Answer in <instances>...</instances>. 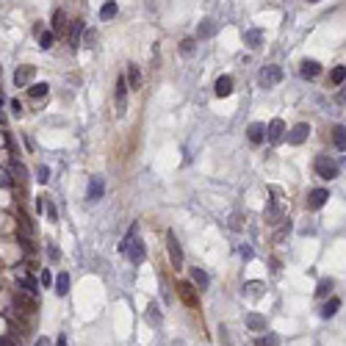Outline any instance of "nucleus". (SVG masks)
<instances>
[{
	"label": "nucleus",
	"instance_id": "nucleus-43",
	"mask_svg": "<svg viewBox=\"0 0 346 346\" xmlns=\"http://www.w3.org/2000/svg\"><path fill=\"white\" fill-rule=\"evenodd\" d=\"M241 258H246V260L252 258V250H250V246H244V250H241Z\"/></svg>",
	"mask_w": 346,
	"mask_h": 346
},
{
	"label": "nucleus",
	"instance_id": "nucleus-29",
	"mask_svg": "<svg viewBox=\"0 0 346 346\" xmlns=\"http://www.w3.org/2000/svg\"><path fill=\"white\" fill-rule=\"evenodd\" d=\"M332 288H335V282L330 280V277H324V280H318V288H316V296H318V299H322V296H327V294L332 291Z\"/></svg>",
	"mask_w": 346,
	"mask_h": 346
},
{
	"label": "nucleus",
	"instance_id": "nucleus-34",
	"mask_svg": "<svg viewBox=\"0 0 346 346\" xmlns=\"http://www.w3.org/2000/svg\"><path fill=\"white\" fill-rule=\"evenodd\" d=\"M44 210H48V219L50 222H58V210H56V205L50 202V200H44Z\"/></svg>",
	"mask_w": 346,
	"mask_h": 346
},
{
	"label": "nucleus",
	"instance_id": "nucleus-45",
	"mask_svg": "<svg viewBox=\"0 0 346 346\" xmlns=\"http://www.w3.org/2000/svg\"><path fill=\"white\" fill-rule=\"evenodd\" d=\"M0 346H14V344H12L8 338H0Z\"/></svg>",
	"mask_w": 346,
	"mask_h": 346
},
{
	"label": "nucleus",
	"instance_id": "nucleus-16",
	"mask_svg": "<svg viewBox=\"0 0 346 346\" xmlns=\"http://www.w3.org/2000/svg\"><path fill=\"white\" fill-rule=\"evenodd\" d=\"M260 42H263V30L260 28H252V30H246V34H244V44H246V48L258 50V48H260Z\"/></svg>",
	"mask_w": 346,
	"mask_h": 346
},
{
	"label": "nucleus",
	"instance_id": "nucleus-46",
	"mask_svg": "<svg viewBox=\"0 0 346 346\" xmlns=\"http://www.w3.org/2000/svg\"><path fill=\"white\" fill-rule=\"evenodd\" d=\"M0 120H3V97H0Z\"/></svg>",
	"mask_w": 346,
	"mask_h": 346
},
{
	"label": "nucleus",
	"instance_id": "nucleus-47",
	"mask_svg": "<svg viewBox=\"0 0 346 346\" xmlns=\"http://www.w3.org/2000/svg\"><path fill=\"white\" fill-rule=\"evenodd\" d=\"M310 3H318V0H310Z\"/></svg>",
	"mask_w": 346,
	"mask_h": 346
},
{
	"label": "nucleus",
	"instance_id": "nucleus-15",
	"mask_svg": "<svg viewBox=\"0 0 346 346\" xmlns=\"http://www.w3.org/2000/svg\"><path fill=\"white\" fill-rule=\"evenodd\" d=\"M34 75H36V66H20V70L14 72V86L30 84V80H34Z\"/></svg>",
	"mask_w": 346,
	"mask_h": 346
},
{
	"label": "nucleus",
	"instance_id": "nucleus-38",
	"mask_svg": "<svg viewBox=\"0 0 346 346\" xmlns=\"http://www.w3.org/2000/svg\"><path fill=\"white\" fill-rule=\"evenodd\" d=\"M17 241H20V246H22L25 252H34V244H30V238H28V236H22V233H20V236H17Z\"/></svg>",
	"mask_w": 346,
	"mask_h": 346
},
{
	"label": "nucleus",
	"instance_id": "nucleus-21",
	"mask_svg": "<svg viewBox=\"0 0 346 346\" xmlns=\"http://www.w3.org/2000/svg\"><path fill=\"white\" fill-rule=\"evenodd\" d=\"M66 291H70V274L61 272V274L56 277V294H58V296H66Z\"/></svg>",
	"mask_w": 346,
	"mask_h": 346
},
{
	"label": "nucleus",
	"instance_id": "nucleus-1",
	"mask_svg": "<svg viewBox=\"0 0 346 346\" xmlns=\"http://www.w3.org/2000/svg\"><path fill=\"white\" fill-rule=\"evenodd\" d=\"M138 227L133 224L130 230H128V238L122 241V252L128 255V260L133 263V266H138V263H144V258H147V250H144L142 238H138Z\"/></svg>",
	"mask_w": 346,
	"mask_h": 346
},
{
	"label": "nucleus",
	"instance_id": "nucleus-42",
	"mask_svg": "<svg viewBox=\"0 0 346 346\" xmlns=\"http://www.w3.org/2000/svg\"><path fill=\"white\" fill-rule=\"evenodd\" d=\"M56 346H66V332H61L58 338H56Z\"/></svg>",
	"mask_w": 346,
	"mask_h": 346
},
{
	"label": "nucleus",
	"instance_id": "nucleus-17",
	"mask_svg": "<svg viewBox=\"0 0 346 346\" xmlns=\"http://www.w3.org/2000/svg\"><path fill=\"white\" fill-rule=\"evenodd\" d=\"M84 20H75L72 22V28H70V44L72 48H80V36H84Z\"/></svg>",
	"mask_w": 346,
	"mask_h": 346
},
{
	"label": "nucleus",
	"instance_id": "nucleus-8",
	"mask_svg": "<svg viewBox=\"0 0 346 346\" xmlns=\"http://www.w3.org/2000/svg\"><path fill=\"white\" fill-rule=\"evenodd\" d=\"M308 136H310V125H308V122H299V125H294L291 130H288V144H302Z\"/></svg>",
	"mask_w": 346,
	"mask_h": 346
},
{
	"label": "nucleus",
	"instance_id": "nucleus-37",
	"mask_svg": "<svg viewBox=\"0 0 346 346\" xmlns=\"http://www.w3.org/2000/svg\"><path fill=\"white\" fill-rule=\"evenodd\" d=\"M36 180H39V183H48V180H50V169L48 166H39V169H36Z\"/></svg>",
	"mask_w": 346,
	"mask_h": 346
},
{
	"label": "nucleus",
	"instance_id": "nucleus-4",
	"mask_svg": "<svg viewBox=\"0 0 346 346\" xmlns=\"http://www.w3.org/2000/svg\"><path fill=\"white\" fill-rule=\"evenodd\" d=\"M166 250H169V260H172V266H174V268H180V266H183V250H180L178 236H174L172 230L166 233Z\"/></svg>",
	"mask_w": 346,
	"mask_h": 346
},
{
	"label": "nucleus",
	"instance_id": "nucleus-19",
	"mask_svg": "<svg viewBox=\"0 0 346 346\" xmlns=\"http://www.w3.org/2000/svg\"><path fill=\"white\" fill-rule=\"evenodd\" d=\"M246 327H250L252 332H266V318L258 316V313H250V316H246Z\"/></svg>",
	"mask_w": 346,
	"mask_h": 346
},
{
	"label": "nucleus",
	"instance_id": "nucleus-30",
	"mask_svg": "<svg viewBox=\"0 0 346 346\" xmlns=\"http://www.w3.org/2000/svg\"><path fill=\"white\" fill-rule=\"evenodd\" d=\"M344 80H346V66H335V70L330 72V84L338 86V84H344Z\"/></svg>",
	"mask_w": 346,
	"mask_h": 346
},
{
	"label": "nucleus",
	"instance_id": "nucleus-40",
	"mask_svg": "<svg viewBox=\"0 0 346 346\" xmlns=\"http://www.w3.org/2000/svg\"><path fill=\"white\" fill-rule=\"evenodd\" d=\"M0 186H12V178L6 174V169H0Z\"/></svg>",
	"mask_w": 346,
	"mask_h": 346
},
{
	"label": "nucleus",
	"instance_id": "nucleus-25",
	"mask_svg": "<svg viewBox=\"0 0 346 346\" xmlns=\"http://www.w3.org/2000/svg\"><path fill=\"white\" fill-rule=\"evenodd\" d=\"M53 42H56L53 30H42V34H39V48H42V50H50V48H53Z\"/></svg>",
	"mask_w": 346,
	"mask_h": 346
},
{
	"label": "nucleus",
	"instance_id": "nucleus-26",
	"mask_svg": "<svg viewBox=\"0 0 346 346\" xmlns=\"http://www.w3.org/2000/svg\"><path fill=\"white\" fill-rule=\"evenodd\" d=\"M116 12H120V6H116L114 0H108L106 6L100 8V20H111V17H116Z\"/></svg>",
	"mask_w": 346,
	"mask_h": 346
},
{
	"label": "nucleus",
	"instance_id": "nucleus-11",
	"mask_svg": "<svg viewBox=\"0 0 346 346\" xmlns=\"http://www.w3.org/2000/svg\"><path fill=\"white\" fill-rule=\"evenodd\" d=\"M102 191H106L102 178H92L89 180V191H86V200H89V202H100V200H102Z\"/></svg>",
	"mask_w": 346,
	"mask_h": 346
},
{
	"label": "nucleus",
	"instance_id": "nucleus-35",
	"mask_svg": "<svg viewBox=\"0 0 346 346\" xmlns=\"http://www.w3.org/2000/svg\"><path fill=\"white\" fill-rule=\"evenodd\" d=\"M22 286H25V291H28L30 296H36V291H39V288H36V280H34V277H30V274L22 280Z\"/></svg>",
	"mask_w": 346,
	"mask_h": 346
},
{
	"label": "nucleus",
	"instance_id": "nucleus-2",
	"mask_svg": "<svg viewBox=\"0 0 346 346\" xmlns=\"http://www.w3.org/2000/svg\"><path fill=\"white\" fill-rule=\"evenodd\" d=\"M313 166H316V174H318L322 180H332V178H338V172H340V166H338V164H335L330 156H318Z\"/></svg>",
	"mask_w": 346,
	"mask_h": 346
},
{
	"label": "nucleus",
	"instance_id": "nucleus-20",
	"mask_svg": "<svg viewBox=\"0 0 346 346\" xmlns=\"http://www.w3.org/2000/svg\"><path fill=\"white\" fill-rule=\"evenodd\" d=\"M191 280L200 286V291H205V288L210 286V277H208V272H202V268H191Z\"/></svg>",
	"mask_w": 346,
	"mask_h": 346
},
{
	"label": "nucleus",
	"instance_id": "nucleus-32",
	"mask_svg": "<svg viewBox=\"0 0 346 346\" xmlns=\"http://www.w3.org/2000/svg\"><path fill=\"white\" fill-rule=\"evenodd\" d=\"M258 346H280V335L274 332H266L263 338H258Z\"/></svg>",
	"mask_w": 346,
	"mask_h": 346
},
{
	"label": "nucleus",
	"instance_id": "nucleus-39",
	"mask_svg": "<svg viewBox=\"0 0 346 346\" xmlns=\"http://www.w3.org/2000/svg\"><path fill=\"white\" fill-rule=\"evenodd\" d=\"M39 282H42V286H44V288H48V286H50V282H53V274H50L48 268H44L42 274H39Z\"/></svg>",
	"mask_w": 346,
	"mask_h": 346
},
{
	"label": "nucleus",
	"instance_id": "nucleus-3",
	"mask_svg": "<svg viewBox=\"0 0 346 346\" xmlns=\"http://www.w3.org/2000/svg\"><path fill=\"white\" fill-rule=\"evenodd\" d=\"M282 80V66L277 64H268L260 70V75H258V84L263 86V89H272V86H277Z\"/></svg>",
	"mask_w": 346,
	"mask_h": 346
},
{
	"label": "nucleus",
	"instance_id": "nucleus-13",
	"mask_svg": "<svg viewBox=\"0 0 346 346\" xmlns=\"http://www.w3.org/2000/svg\"><path fill=\"white\" fill-rule=\"evenodd\" d=\"M318 72H322V64H318V61H310V58H304L302 61V66H299V75H302V78H318Z\"/></svg>",
	"mask_w": 346,
	"mask_h": 346
},
{
	"label": "nucleus",
	"instance_id": "nucleus-23",
	"mask_svg": "<svg viewBox=\"0 0 346 346\" xmlns=\"http://www.w3.org/2000/svg\"><path fill=\"white\" fill-rule=\"evenodd\" d=\"M64 30H66V17H64V12L58 8V12L53 14V34H64Z\"/></svg>",
	"mask_w": 346,
	"mask_h": 346
},
{
	"label": "nucleus",
	"instance_id": "nucleus-31",
	"mask_svg": "<svg viewBox=\"0 0 346 346\" xmlns=\"http://www.w3.org/2000/svg\"><path fill=\"white\" fill-rule=\"evenodd\" d=\"M194 50H197V39H183V42H180V53L183 56H194Z\"/></svg>",
	"mask_w": 346,
	"mask_h": 346
},
{
	"label": "nucleus",
	"instance_id": "nucleus-44",
	"mask_svg": "<svg viewBox=\"0 0 346 346\" xmlns=\"http://www.w3.org/2000/svg\"><path fill=\"white\" fill-rule=\"evenodd\" d=\"M34 346H48V338H39V340H36Z\"/></svg>",
	"mask_w": 346,
	"mask_h": 346
},
{
	"label": "nucleus",
	"instance_id": "nucleus-7",
	"mask_svg": "<svg viewBox=\"0 0 346 346\" xmlns=\"http://www.w3.org/2000/svg\"><path fill=\"white\" fill-rule=\"evenodd\" d=\"M266 138H268L272 144H280L282 138H286V122H282V120H272V122H268Z\"/></svg>",
	"mask_w": 346,
	"mask_h": 346
},
{
	"label": "nucleus",
	"instance_id": "nucleus-9",
	"mask_svg": "<svg viewBox=\"0 0 346 346\" xmlns=\"http://www.w3.org/2000/svg\"><path fill=\"white\" fill-rule=\"evenodd\" d=\"M216 30H219V22L205 17V20H200V25H197V39H210V36H216Z\"/></svg>",
	"mask_w": 346,
	"mask_h": 346
},
{
	"label": "nucleus",
	"instance_id": "nucleus-28",
	"mask_svg": "<svg viewBox=\"0 0 346 346\" xmlns=\"http://www.w3.org/2000/svg\"><path fill=\"white\" fill-rule=\"evenodd\" d=\"M332 142H335V147L338 150H346V128H335L332 130Z\"/></svg>",
	"mask_w": 346,
	"mask_h": 346
},
{
	"label": "nucleus",
	"instance_id": "nucleus-14",
	"mask_svg": "<svg viewBox=\"0 0 346 346\" xmlns=\"http://www.w3.org/2000/svg\"><path fill=\"white\" fill-rule=\"evenodd\" d=\"M246 138H250V144H260L263 138H266V125H260V122H252V125L246 128Z\"/></svg>",
	"mask_w": 346,
	"mask_h": 346
},
{
	"label": "nucleus",
	"instance_id": "nucleus-5",
	"mask_svg": "<svg viewBox=\"0 0 346 346\" xmlns=\"http://www.w3.org/2000/svg\"><path fill=\"white\" fill-rule=\"evenodd\" d=\"M178 296L183 299L188 308H197L200 304V296H197V288L191 286L188 280H183V282H178Z\"/></svg>",
	"mask_w": 346,
	"mask_h": 346
},
{
	"label": "nucleus",
	"instance_id": "nucleus-33",
	"mask_svg": "<svg viewBox=\"0 0 346 346\" xmlns=\"http://www.w3.org/2000/svg\"><path fill=\"white\" fill-rule=\"evenodd\" d=\"M14 304H17V308H22L25 313H30V310L36 308V304H34V299H22V296H17V299H14Z\"/></svg>",
	"mask_w": 346,
	"mask_h": 346
},
{
	"label": "nucleus",
	"instance_id": "nucleus-41",
	"mask_svg": "<svg viewBox=\"0 0 346 346\" xmlns=\"http://www.w3.org/2000/svg\"><path fill=\"white\" fill-rule=\"evenodd\" d=\"M12 111H14V114H22V106H20V100H12Z\"/></svg>",
	"mask_w": 346,
	"mask_h": 346
},
{
	"label": "nucleus",
	"instance_id": "nucleus-18",
	"mask_svg": "<svg viewBox=\"0 0 346 346\" xmlns=\"http://www.w3.org/2000/svg\"><path fill=\"white\" fill-rule=\"evenodd\" d=\"M128 89H133V92H136V89H142V72H138V66L136 64H130V66H128Z\"/></svg>",
	"mask_w": 346,
	"mask_h": 346
},
{
	"label": "nucleus",
	"instance_id": "nucleus-6",
	"mask_svg": "<svg viewBox=\"0 0 346 346\" xmlns=\"http://www.w3.org/2000/svg\"><path fill=\"white\" fill-rule=\"evenodd\" d=\"M114 100H116V114H120V116H125V111H128V80H125V78L116 80Z\"/></svg>",
	"mask_w": 346,
	"mask_h": 346
},
{
	"label": "nucleus",
	"instance_id": "nucleus-22",
	"mask_svg": "<svg viewBox=\"0 0 346 346\" xmlns=\"http://www.w3.org/2000/svg\"><path fill=\"white\" fill-rule=\"evenodd\" d=\"M147 322H150V324H161V322H164L161 308H158L156 302H150V308H147Z\"/></svg>",
	"mask_w": 346,
	"mask_h": 346
},
{
	"label": "nucleus",
	"instance_id": "nucleus-12",
	"mask_svg": "<svg viewBox=\"0 0 346 346\" xmlns=\"http://www.w3.org/2000/svg\"><path fill=\"white\" fill-rule=\"evenodd\" d=\"M214 92H216V97H230V94H233V78H230V75H222V78H216Z\"/></svg>",
	"mask_w": 346,
	"mask_h": 346
},
{
	"label": "nucleus",
	"instance_id": "nucleus-36",
	"mask_svg": "<svg viewBox=\"0 0 346 346\" xmlns=\"http://www.w3.org/2000/svg\"><path fill=\"white\" fill-rule=\"evenodd\" d=\"M263 286L260 282H246V296H260Z\"/></svg>",
	"mask_w": 346,
	"mask_h": 346
},
{
	"label": "nucleus",
	"instance_id": "nucleus-27",
	"mask_svg": "<svg viewBox=\"0 0 346 346\" xmlns=\"http://www.w3.org/2000/svg\"><path fill=\"white\" fill-rule=\"evenodd\" d=\"M338 308H340V299H330V302L322 308V316L324 318H332L335 313H338Z\"/></svg>",
	"mask_w": 346,
	"mask_h": 346
},
{
	"label": "nucleus",
	"instance_id": "nucleus-24",
	"mask_svg": "<svg viewBox=\"0 0 346 346\" xmlns=\"http://www.w3.org/2000/svg\"><path fill=\"white\" fill-rule=\"evenodd\" d=\"M48 92H50L48 84H34V86L28 89V94L34 97V100H42V97H48Z\"/></svg>",
	"mask_w": 346,
	"mask_h": 346
},
{
	"label": "nucleus",
	"instance_id": "nucleus-10",
	"mask_svg": "<svg viewBox=\"0 0 346 346\" xmlns=\"http://www.w3.org/2000/svg\"><path fill=\"white\" fill-rule=\"evenodd\" d=\"M327 200H330L327 188H313L310 194H308V208L318 210V208H324V202H327Z\"/></svg>",
	"mask_w": 346,
	"mask_h": 346
}]
</instances>
